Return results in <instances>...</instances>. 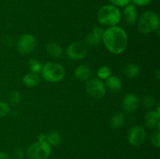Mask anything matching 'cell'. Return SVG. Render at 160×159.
I'll use <instances>...</instances> for the list:
<instances>
[{
  "label": "cell",
  "mask_w": 160,
  "mask_h": 159,
  "mask_svg": "<svg viewBox=\"0 0 160 159\" xmlns=\"http://www.w3.org/2000/svg\"><path fill=\"white\" fill-rule=\"evenodd\" d=\"M125 123V115L123 112H117L114 114L109 121V125L112 129H120Z\"/></svg>",
  "instance_id": "obj_17"
},
{
  "label": "cell",
  "mask_w": 160,
  "mask_h": 159,
  "mask_svg": "<svg viewBox=\"0 0 160 159\" xmlns=\"http://www.w3.org/2000/svg\"><path fill=\"white\" fill-rule=\"evenodd\" d=\"M41 78L37 73H27L23 78V84L29 87H36L40 83Z\"/></svg>",
  "instance_id": "obj_18"
},
{
  "label": "cell",
  "mask_w": 160,
  "mask_h": 159,
  "mask_svg": "<svg viewBox=\"0 0 160 159\" xmlns=\"http://www.w3.org/2000/svg\"><path fill=\"white\" fill-rule=\"evenodd\" d=\"M46 51L52 59H59L62 55V48L55 42H50L46 45Z\"/></svg>",
  "instance_id": "obj_16"
},
{
  "label": "cell",
  "mask_w": 160,
  "mask_h": 159,
  "mask_svg": "<svg viewBox=\"0 0 160 159\" xmlns=\"http://www.w3.org/2000/svg\"><path fill=\"white\" fill-rule=\"evenodd\" d=\"M142 104L145 108H151L154 105L155 99L152 96H145L142 99Z\"/></svg>",
  "instance_id": "obj_26"
},
{
  "label": "cell",
  "mask_w": 160,
  "mask_h": 159,
  "mask_svg": "<svg viewBox=\"0 0 160 159\" xmlns=\"http://www.w3.org/2000/svg\"><path fill=\"white\" fill-rule=\"evenodd\" d=\"M74 76L78 80L87 81L92 76V71L88 65H81L74 70Z\"/></svg>",
  "instance_id": "obj_15"
},
{
  "label": "cell",
  "mask_w": 160,
  "mask_h": 159,
  "mask_svg": "<svg viewBox=\"0 0 160 159\" xmlns=\"http://www.w3.org/2000/svg\"><path fill=\"white\" fill-rule=\"evenodd\" d=\"M152 0H131L132 4L138 6H146L152 2Z\"/></svg>",
  "instance_id": "obj_29"
},
{
  "label": "cell",
  "mask_w": 160,
  "mask_h": 159,
  "mask_svg": "<svg viewBox=\"0 0 160 159\" xmlns=\"http://www.w3.org/2000/svg\"><path fill=\"white\" fill-rule=\"evenodd\" d=\"M139 105V98L135 94H128L123 98L121 102L122 108L126 112H134Z\"/></svg>",
  "instance_id": "obj_10"
},
{
  "label": "cell",
  "mask_w": 160,
  "mask_h": 159,
  "mask_svg": "<svg viewBox=\"0 0 160 159\" xmlns=\"http://www.w3.org/2000/svg\"><path fill=\"white\" fill-rule=\"evenodd\" d=\"M46 141L50 145H53V146L58 145L61 141L60 134L56 131H52L46 136Z\"/></svg>",
  "instance_id": "obj_20"
},
{
  "label": "cell",
  "mask_w": 160,
  "mask_h": 159,
  "mask_svg": "<svg viewBox=\"0 0 160 159\" xmlns=\"http://www.w3.org/2000/svg\"><path fill=\"white\" fill-rule=\"evenodd\" d=\"M21 100H22V96L19 91H12V93L9 94V98H8L9 103L10 104H12V105L18 104L19 103H20Z\"/></svg>",
  "instance_id": "obj_23"
},
{
  "label": "cell",
  "mask_w": 160,
  "mask_h": 159,
  "mask_svg": "<svg viewBox=\"0 0 160 159\" xmlns=\"http://www.w3.org/2000/svg\"><path fill=\"white\" fill-rule=\"evenodd\" d=\"M139 73H140V68L136 64H129L125 67L124 70H123V73L125 76L131 79L136 77L139 74Z\"/></svg>",
  "instance_id": "obj_19"
},
{
  "label": "cell",
  "mask_w": 160,
  "mask_h": 159,
  "mask_svg": "<svg viewBox=\"0 0 160 159\" xmlns=\"http://www.w3.org/2000/svg\"><path fill=\"white\" fill-rule=\"evenodd\" d=\"M86 91L92 98L100 99L106 95V88L102 80L98 78H92L87 80Z\"/></svg>",
  "instance_id": "obj_6"
},
{
  "label": "cell",
  "mask_w": 160,
  "mask_h": 159,
  "mask_svg": "<svg viewBox=\"0 0 160 159\" xmlns=\"http://www.w3.org/2000/svg\"><path fill=\"white\" fill-rule=\"evenodd\" d=\"M123 18L128 24H133L135 23L138 18L137 8L132 3L127 5L123 9Z\"/></svg>",
  "instance_id": "obj_13"
},
{
  "label": "cell",
  "mask_w": 160,
  "mask_h": 159,
  "mask_svg": "<svg viewBox=\"0 0 160 159\" xmlns=\"http://www.w3.org/2000/svg\"><path fill=\"white\" fill-rule=\"evenodd\" d=\"M97 18L102 25L109 27L117 26L121 20V12L113 5H104L98 9Z\"/></svg>",
  "instance_id": "obj_2"
},
{
  "label": "cell",
  "mask_w": 160,
  "mask_h": 159,
  "mask_svg": "<svg viewBox=\"0 0 160 159\" xmlns=\"http://www.w3.org/2000/svg\"><path fill=\"white\" fill-rule=\"evenodd\" d=\"M151 142L153 146L156 148L160 147V132L159 129H156L151 136Z\"/></svg>",
  "instance_id": "obj_24"
},
{
  "label": "cell",
  "mask_w": 160,
  "mask_h": 159,
  "mask_svg": "<svg viewBox=\"0 0 160 159\" xmlns=\"http://www.w3.org/2000/svg\"><path fill=\"white\" fill-rule=\"evenodd\" d=\"M67 55L71 60H80L84 59L87 55L86 45L82 42H72L67 48Z\"/></svg>",
  "instance_id": "obj_8"
},
{
  "label": "cell",
  "mask_w": 160,
  "mask_h": 159,
  "mask_svg": "<svg viewBox=\"0 0 160 159\" xmlns=\"http://www.w3.org/2000/svg\"><path fill=\"white\" fill-rule=\"evenodd\" d=\"M159 117L160 112L158 108L156 111H151L145 115V125L149 129H159Z\"/></svg>",
  "instance_id": "obj_12"
},
{
  "label": "cell",
  "mask_w": 160,
  "mask_h": 159,
  "mask_svg": "<svg viewBox=\"0 0 160 159\" xmlns=\"http://www.w3.org/2000/svg\"><path fill=\"white\" fill-rule=\"evenodd\" d=\"M10 112V108L9 104L4 101H0V117H6Z\"/></svg>",
  "instance_id": "obj_25"
},
{
  "label": "cell",
  "mask_w": 160,
  "mask_h": 159,
  "mask_svg": "<svg viewBox=\"0 0 160 159\" xmlns=\"http://www.w3.org/2000/svg\"><path fill=\"white\" fill-rule=\"evenodd\" d=\"M159 27V17L156 12L145 11L138 22V30L141 34H150Z\"/></svg>",
  "instance_id": "obj_3"
},
{
  "label": "cell",
  "mask_w": 160,
  "mask_h": 159,
  "mask_svg": "<svg viewBox=\"0 0 160 159\" xmlns=\"http://www.w3.org/2000/svg\"><path fill=\"white\" fill-rule=\"evenodd\" d=\"M0 159H11V157L7 153L0 151Z\"/></svg>",
  "instance_id": "obj_30"
},
{
  "label": "cell",
  "mask_w": 160,
  "mask_h": 159,
  "mask_svg": "<svg viewBox=\"0 0 160 159\" xmlns=\"http://www.w3.org/2000/svg\"><path fill=\"white\" fill-rule=\"evenodd\" d=\"M23 156H24V152L23 150L20 147L15 148L12 154V159H23Z\"/></svg>",
  "instance_id": "obj_28"
},
{
  "label": "cell",
  "mask_w": 160,
  "mask_h": 159,
  "mask_svg": "<svg viewBox=\"0 0 160 159\" xmlns=\"http://www.w3.org/2000/svg\"><path fill=\"white\" fill-rule=\"evenodd\" d=\"M28 68L31 70V73H39L42 71V65L38 59H31L28 62Z\"/></svg>",
  "instance_id": "obj_21"
},
{
  "label": "cell",
  "mask_w": 160,
  "mask_h": 159,
  "mask_svg": "<svg viewBox=\"0 0 160 159\" xmlns=\"http://www.w3.org/2000/svg\"><path fill=\"white\" fill-rule=\"evenodd\" d=\"M52 152L51 145L45 140H38L28 147L26 154L30 159H47Z\"/></svg>",
  "instance_id": "obj_5"
},
{
  "label": "cell",
  "mask_w": 160,
  "mask_h": 159,
  "mask_svg": "<svg viewBox=\"0 0 160 159\" xmlns=\"http://www.w3.org/2000/svg\"><path fill=\"white\" fill-rule=\"evenodd\" d=\"M104 29L101 26H95L92 31V33L88 34L84 38V45L88 46H97L102 42Z\"/></svg>",
  "instance_id": "obj_11"
},
{
  "label": "cell",
  "mask_w": 160,
  "mask_h": 159,
  "mask_svg": "<svg viewBox=\"0 0 160 159\" xmlns=\"http://www.w3.org/2000/svg\"><path fill=\"white\" fill-rule=\"evenodd\" d=\"M112 5L117 7H125L127 5L131 2V0H109Z\"/></svg>",
  "instance_id": "obj_27"
},
{
  "label": "cell",
  "mask_w": 160,
  "mask_h": 159,
  "mask_svg": "<svg viewBox=\"0 0 160 159\" xmlns=\"http://www.w3.org/2000/svg\"><path fill=\"white\" fill-rule=\"evenodd\" d=\"M146 132L142 126H133L128 132V141L132 146H140L145 142Z\"/></svg>",
  "instance_id": "obj_9"
},
{
  "label": "cell",
  "mask_w": 160,
  "mask_h": 159,
  "mask_svg": "<svg viewBox=\"0 0 160 159\" xmlns=\"http://www.w3.org/2000/svg\"><path fill=\"white\" fill-rule=\"evenodd\" d=\"M42 76L46 81L57 83L62 80L65 76V70L60 63L56 62H46L42 65Z\"/></svg>",
  "instance_id": "obj_4"
},
{
  "label": "cell",
  "mask_w": 160,
  "mask_h": 159,
  "mask_svg": "<svg viewBox=\"0 0 160 159\" xmlns=\"http://www.w3.org/2000/svg\"><path fill=\"white\" fill-rule=\"evenodd\" d=\"M111 74H112V70H110L109 67L106 66V65L101 66L97 71V76H98V79L101 80H106L111 76Z\"/></svg>",
  "instance_id": "obj_22"
},
{
  "label": "cell",
  "mask_w": 160,
  "mask_h": 159,
  "mask_svg": "<svg viewBox=\"0 0 160 159\" xmlns=\"http://www.w3.org/2000/svg\"><path fill=\"white\" fill-rule=\"evenodd\" d=\"M156 76H157V79H159V70H156Z\"/></svg>",
  "instance_id": "obj_31"
},
{
  "label": "cell",
  "mask_w": 160,
  "mask_h": 159,
  "mask_svg": "<svg viewBox=\"0 0 160 159\" xmlns=\"http://www.w3.org/2000/svg\"><path fill=\"white\" fill-rule=\"evenodd\" d=\"M36 46L35 37L31 34H25L20 36L17 42V48L22 55H28L32 52Z\"/></svg>",
  "instance_id": "obj_7"
},
{
  "label": "cell",
  "mask_w": 160,
  "mask_h": 159,
  "mask_svg": "<svg viewBox=\"0 0 160 159\" xmlns=\"http://www.w3.org/2000/svg\"><path fill=\"white\" fill-rule=\"evenodd\" d=\"M102 41L106 49L115 55L121 54L128 46V37L126 31L118 26H110L103 32Z\"/></svg>",
  "instance_id": "obj_1"
},
{
  "label": "cell",
  "mask_w": 160,
  "mask_h": 159,
  "mask_svg": "<svg viewBox=\"0 0 160 159\" xmlns=\"http://www.w3.org/2000/svg\"><path fill=\"white\" fill-rule=\"evenodd\" d=\"M122 86H123L122 81L118 76H110L106 80L105 87L112 93H117L120 91L122 88Z\"/></svg>",
  "instance_id": "obj_14"
}]
</instances>
